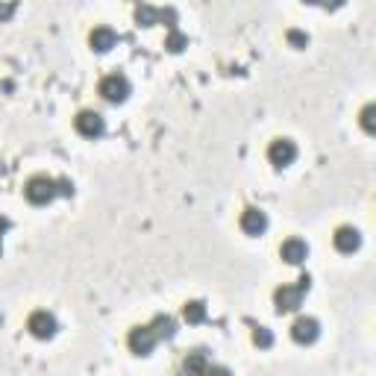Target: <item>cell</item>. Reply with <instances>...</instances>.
I'll list each match as a JSON object with an SVG mask.
<instances>
[{
    "label": "cell",
    "instance_id": "7a4b0ae2",
    "mask_svg": "<svg viewBox=\"0 0 376 376\" xmlns=\"http://www.w3.org/2000/svg\"><path fill=\"white\" fill-rule=\"evenodd\" d=\"M97 91H101V97L106 103H124L127 97H129V91H133V86H129V79L124 77V74H106L103 79H101V86H97Z\"/></svg>",
    "mask_w": 376,
    "mask_h": 376
},
{
    "label": "cell",
    "instance_id": "ffe728a7",
    "mask_svg": "<svg viewBox=\"0 0 376 376\" xmlns=\"http://www.w3.org/2000/svg\"><path fill=\"white\" fill-rule=\"evenodd\" d=\"M373 112H376L373 103H368V106L362 109V127L368 129V133H373Z\"/></svg>",
    "mask_w": 376,
    "mask_h": 376
},
{
    "label": "cell",
    "instance_id": "3957f363",
    "mask_svg": "<svg viewBox=\"0 0 376 376\" xmlns=\"http://www.w3.org/2000/svg\"><path fill=\"white\" fill-rule=\"evenodd\" d=\"M74 129L83 138H101L103 136V129H106V124H103V115L101 112H94V109H83L79 115L74 118Z\"/></svg>",
    "mask_w": 376,
    "mask_h": 376
},
{
    "label": "cell",
    "instance_id": "e0dca14e",
    "mask_svg": "<svg viewBox=\"0 0 376 376\" xmlns=\"http://www.w3.org/2000/svg\"><path fill=\"white\" fill-rule=\"evenodd\" d=\"M156 18H159V12H156L153 6H138V9H136V21L144 24V27L156 24Z\"/></svg>",
    "mask_w": 376,
    "mask_h": 376
},
{
    "label": "cell",
    "instance_id": "8992f818",
    "mask_svg": "<svg viewBox=\"0 0 376 376\" xmlns=\"http://www.w3.org/2000/svg\"><path fill=\"white\" fill-rule=\"evenodd\" d=\"M303 288L300 285H280L273 291V306L276 312H297L300 303H303Z\"/></svg>",
    "mask_w": 376,
    "mask_h": 376
},
{
    "label": "cell",
    "instance_id": "4fadbf2b",
    "mask_svg": "<svg viewBox=\"0 0 376 376\" xmlns=\"http://www.w3.org/2000/svg\"><path fill=\"white\" fill-rule=\"evenodd\" d=\"M209 370V356L203 350H194L183 358V373L186 376H203Z\"/></svg>",
    "mask_w": 376,
    "mask_h": 376
},
{
    "label": "cell",
    "instance_id": "5b68a950",
    "mask_svg": "<svg viewBox=\"0 0 376 376\" xmlns=\"http://www.w3.org/2000/svg\"><path fill=\"white\" fill-rule=\"evenodd\" d=\"M297 159V144L291 138H273L268 147V162L273 168H288L291 162Z\"/></svg>",
    "mask_w": 376,
    "mask_h": 376
},
{
    "label": "cell",
    "instance_id": "44dd1931",
    "mask_svg": "<svg viewBox=\"0 0 376 376\" xmlns=\"http://www.w3.org/2000/svg\"><path fill=\"white\" fill-rule=\"evenodd\" d=\"M203 376H233V373L226 370V368H221V365H209V370Z\"/></svg>",
    "mask_w": 376,
    "mask_h": 376
},
{
    "label": "cell",
    "instance_id": "d6986e66",
    "mask_svg": "<svg viewBox=\"0 0 376 376\" xmlns=\"http://www.w3.org/2000/svg\"><path fill=\"white\" fill-rule=\"evenodd\" d=\"M288 41L294 47H306L309 44V36H306V32H300V30H288Z\"/></svg>",
    "mask_w": 376,
    "mask_h": 376
},
{
    "label": "cell",
    "instance_id": "8fae6325",
    "mask_svg": "<svg viewBox=\"0 0 376 376\" xmlns=\"http://www.w3.org/2000/svg\"><path fill=\"white\" fill-rule=\"evenodd\" d=\"M280 256L288 261V265H300V261H306V256H309V244L303 238H285L280 244Z\"/></svg>",
    "mask_w": 376,
    "mask_h": 376
},
{
    "label": "cell",
    "instance_id": "2e32d148",
    "mask_svg": "<svg viewBox=\"0 0 376 376\" xmlns=\"http://www.w3.org/2000/svg\"><path fill=\"white\" fill-rule=\"evenodd\" d=\"M186 44H188V39L183 36V32H176V30H171V36L165 39V47H168L171 53H179V51H183Z\"/></svg>",
    "mask_w": 376,
    "mask_h": 376
},
{
    "label": "cell",
    "instance_id": "52a82bcc",
    "mask_svg": "<svg viewBox=\"0 0 376 376\" xmlns=\"http://www.w3.org/2000/svg\"><path fill=\"white\" fill-rule=\"evenodd\" d=\"M27 330L36 338H53L56 335V318L51 312H44V309H39V312H32L27 318Z\"/></svg>",
    "mask_w": 376,
    "mask_h": 376
},
{
    "label": "cell",
    "instance_id": "7c38bea8",
    "mask_svg": "<svg viewBox=\"0 0 376 376\" xmlns=\"http://www.w3.org/2000/svg\"><path fill=\"white\" fill-rule=\"evenodd\" d=\"M332 244L341 253H353V250H358V244H362V235H358L356 226H338L332 235Z\"/></svg>",
    "mask_w": 376,
    "mask_h": 376
},
{
    "label": "cell",
    "instance_id": "9a60e30c",
    "mask_svg": "<svg viewBox=\"0 0 376 376\" xmlns=\"http://www.w3.org/2000/svg\"><path fill=\"white\" fill-rule=\"evenodd\" d=\"M150 330L156 332V338H171L176 326H174V318H168V315H156L153 323H150Z\"/></svg>",
    "mask_w": 376,
    "mask_h": 376
},
{
    "label": "cell",
    "instance_id": "ac0fdd59",
    "mask_svg": "<svg viewBox=\"0 0 376 376\" xmlns=\"http://www.w3.org/2000/svg\"><path fill=\"white\" fill-rule=\"evenodd\" d=\"M253 344H256V347H261V350H268V347L273 344L271 330H265V326H256V332H253Z\"/></svg>",
    "mask_w": 376,
    "mask_h": 376
},
{
    "label": "cell",
    "instance_id": "5bb4252c",
    "mask_svg": "<svg viewBox=\"0 0 376 376\" xmlns=\"http://www.w3.org/2000/svg\"><path fill=\"white\" fill-rule=\"evenodd\" d=\"M183 318H186L188 323H203V320H206V306H203L200 300H188V303L183 306Z\"/></svg>",
    "mask_w": 376,
    "mask_h": 376
},
{
    "label": "cell",
    "instance_id": "9c48e42d",
    "mask_svg": "<svg viewBox=\"0 0 376 376\" xmlns=\"http://www.w3.org/2000/svg\"><path fill=\"white\" fill-rule=\"evenodd\" d=\"M241 230L244 233H247V235H261V233H265L268 230V215H265V212H261V209H244L241 212Z\"/></svg>",
    "mask_w": 376,
    "mask_h": 376
},
{
    "label": "cell",
    "instance_id": "ba28073f",
    "mask_svg": "<svg viewBox=\"0 0 376 376\" xmlns=\"http://www.w3.org/2000/svg\"><path fill=\"white\" fill-rule=\"evenodd\" d=\"M320 335V323L315 318H297L291 323V338L297 341V344H312Z\"/></svg>",
    "mask_w": 376,
    "mask_h": 376
},
{
    "label": "cell",
    "instance_id": "277c9868",
    "mask_svg": "<svg viewBox=\"0 0 376 376\" xmlns=\"http://www.w3.org/2000/svg\"><path fill=\"white\" fill-rule=\"evenodd\" d=\"M156 332L150 330V326H133L129 330V335H127V347L133 350L136 356H150L153 353V347H156Z\"/></svg>",
    "mask_w": 376,
    "mask_h": 376
},
{
    "label": "cell",
    "instance_id": "6da1fadb",
    "mask_svg": "<svg viewBox=\"0 0 376 376\" xmlns=\"http://www.w3.org/2000/svg\"><path fill=\"white\" fill-rule=\"evenodd\" d=\"M56 194H59V183H56L53 176H47V174H36V176H30L27 183H24V197H27L32 206H47V203H53Z\"/></svg>",
    "mask_w": 376,
    "mask_h": 376
},
{
    "label": "cell",
    "instance_id": "30bf717a",
    "mask_svg": "<svg viewBox=\"0 0 376 376\" xmlns=\"http://www.w3.org/2000/svg\"><path fill=\"white\" fill-rule=\"evenodd\" d=\"M115 41H118L115 30H112V27H106V24L94 27V30L89 32V44H91V51H97V53H106V51H112V47H115Z\"/></svg>",
    "mask_w": 376,
    "mask_h": 376
}]
</instances>
